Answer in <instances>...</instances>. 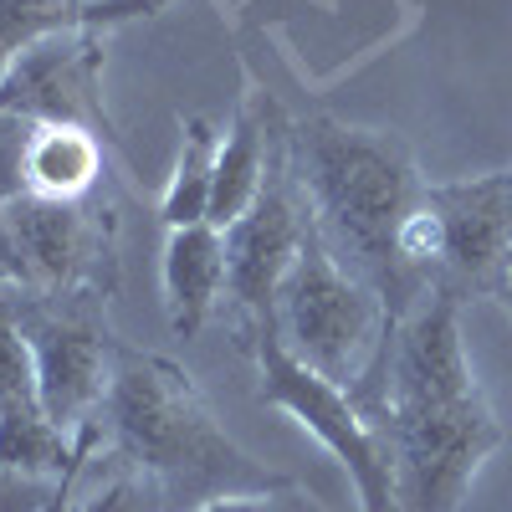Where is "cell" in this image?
Returning <instances> with one entry per match:
<instances>
[{"instance_id": "obj_1", "label": "cell", "mask_w": 512, "mask_h": 512, "mask_svg": "<svg viewBox=\"0 0 512 512\" xmlns=\"http://www.w3.org/2000/svg\"><path fill=\"white\" fill-rule=\"evenodd\" d=\"M292 180L323 246L379 292L390 328L420 303L400 236L425 195V175L395 128H364L333 113H308L287 134Z\"/></svg>"}, {"instance_id": "obj_2", "label": "cell", "mask_w": 512, "mask_h": 512, "mask_svg": "<svg viewBox=\"0 0 512 512\" xmlns=\"http://www.w3.org/2000/svg\"><path fill=\"white\" fill-rule=\"evenodd\" d=\"M103 446L144 472L159 492L164 507H205L221 492H251V487H277L287 482L282 472H267L256 456H246L226 425L210 415L195 379L154 349L118 344L113 384L98 410Z\"/></svg>"}, {"instance_id": "obj_3", "label": "cell", "mask_w": 512, "mask_h": 512, "mask_svg": "<svg viewBox=\"0 0 512 512\" xmlns=\"http://www.w3.org/2000/svg\"><path fill=\"white\" fill-rule=\"evenodd\" d=\"M400 256L420 292L456 303L502 297L512 272V169L472 180H425L415 216L405 221Z\"/></svg>"}, {"instance_id": "obj_4", "label": "cell", "mask_w": 512, "mask_h": 512, "mask_svg": "<svg viewBox=\"0 0 512 512\" xmlns=\"http://www.w3.org/2000/svg\"><path fill=\"white\" fill-rule=\"evenodd\" d=\"M272 333L313 374L333 379L338 390H354L374 369L384 338H390V313H384L379 292L369 282H359L349 267H338V256L323 246V236L308 221L303 246H297L292 267L277 287Z\"/></svg>"}, {"instance_id": "obj_5", "label": "cell", "mask_w": 512, "mask_h": 512, "mask_svg": "<svg viewBox=\"0 0 512 512\" xmlns=\"http://www.w3.org/2000/svg\"><path fill=\"white\" fill-rule=\"evenodd\" d=\"M369 420L390 451L400 512H456L507 441L482 390L436 405H379Z\"/></svg>"}, {"instance_id": "obj_6", "label": "cell", "mask_w": 512, "mask_h": 512, "mask_svg": "<svg viewBox=\"0 0 512 512\" xmlns=\"http://www.w3.org/2000/svg\"><path fill=\"white\" fill-rule=\"evenodd\" d=\"M21 333L31 344L41 410L52 415L57 431L77 436L82 425L98 420L123 344L108 328V303L21 287Z\"/></svg>"}, {"instance_id": "obj_7", "label": "cell", "mask_w": 512, "mask_h": 512, "mask_svg": "<svg viewBox=\"0 0 512 512\" xmlns=\"http://www.w3.org/2000/svg\"><path fill=\"white\" fill-rule=\"evenodd\" d=\"M251 359H256V374H262V390H256V400L272 405V410H282V415H292L338 466H344L349 482L359 487L364 512H400L390 451H384L379 425L354 405V395L338 390L333 379L313 374L303 359H292V354L282 349L277 333L256 338Z\"/></svg>"}, {"instance_id": "obj_8", "label": "cell", "mask_w": 512, "mask_h": 512, "mask_svg": "<svg viewBox=\"0 0 512 512\" xmlns=\"http://www.w3.org/2000/svg\"><path fill=\"white\" fill-rule=\"evenodd\" d=\"M0 216L16 241L26 292L98 297V303L118 292V216L103 190L82 200L21 195Z\"/></svg>"}, {"instance_id": "obj_9", "label": "cell", "mask_w": 512, "mask_h": 512, "mask_svg": "<svg viewBox=\"0 0 512 512\" xmlns=\"http://www.w3.org/2000/svg\"><path fill=\"white\" fill-rule=\"evenodd\" d=\"M303 231L308 210L292 180V159H282L246 216L226 226V303L236 318V344L246 354L256 338L277 328V287L303 246Z\"/></svg>"}, {"instance_id": "obj_10", "label": "cell", "mask_w": 512, "mask_h": 512, "mask_svg": "<svg viewBox=\"0 0 512 512\" xmlns=\"http://www.w3.org/2000/svg\"><path fill=\"white\" fill-rule=\"evenodd\" d=\"M108 31H62L26 47L0 72V113L26 123H72L118 149V123L103 98Z\"/></svg>"}, {"instance_id": "obj_11", "label": "cell", "mask_w": 512, "mask_h": 512, "mask_svg": "<svg viewBox=\"0 0 512 512\" xmlns=\"http://www.w3.org/2000/svg\"><path fill=\"white\" fill-rule=\"evenodd\" d=\"M77 436L57 431L41 410L31 344L21 333V287L0 282V466L31 477H62Z\"/></svg>"}, {"instance_id": "obj_12", "label": "cell", "mask_w": 512, "mask_h": 512, "mask_svg": "<svg viewBox=\"0 0 512 512\" xmlns=\"http://www.w3.org/2000/svg\"><path fill=\"white\" fill-rule=\"evenodd\" d=\"M287 134H292V118L246 77L241 103L216 154V190H210V216H205L210 226L226 231L231 221L246 216L251 200L272 180V169L287 159Z\"/></svg>"}, {"instance_id": "obj_13", "label": "cell", "mask_w": 512, "mask_h": 512, "mask_svg": "<svg viewBox=\"0 0 512 512\" xmlns=\"http://www.w3.org/2000/svg\"><path fill=\"white\" fill-rule=\"evenodd\" d=\"M226 297V231L221 226H180L164 241V308L169 328L180 338H195L216 318Z\"/></svg>"}, {"instance_id": "obj_14", "label": "cell", "mask_w": 512, "mask_h": 512, "mask_svg": "<svg viewBox=\"0 0 512 512\" xmlns=\"http://www.w3.org/2000/svg\"><path fill=\"white\" fill-rule=\"evenodd\" d=\"M175 0H0V72L26 47L62 31H113L128 21H149Z\"/></svg>"}, {"instance_id": "obj_15", "label": "cell", "mask_w": 512, "mask_h": 512, "mask_svg": "<svg viewBox=\"0 0 512 512\" xmlns=\"http://www.w3.org/2000/svg\"><path fill=\"white\" fill-rule=\"evenodd\" d=\"M108 144L72 123H31L21 154V195L36 200H82L103 190Z\"/></svg>"}, {"instance_id": "obj_16", "label": "cell", "mask_w": 512, "mask_h": 512, "mask_svg": "<svg viewBox=\"0 0 512 512\" xmlns=\"http://www.w3.org/2000/svg\"><path fill=\"white\" fill-rule=\"evenodd\" d=\"M216 154H221V134L216 123L190 113L180 118V159L175 175H169V190L159 200V221L169 231L180 226H200L210 216V190H216Z\"/></svg>"}, {"instance_id": "obj_17", "label": "cell", "mask_w": 512, "mask_h": 512, "mask_svg": "<svg viewBox=\"0 0 512 512\" xmlns=\"http://www.w3.org/2000/svg\"><path fill=\"white\" fill-rule=\"evenodd\" d=\"M103 456H108V466L98 472V482H88V472H82V487H77V507L72 512H169L164 507V492L144 472H134L128 461H118L108 446H103Z\"/></svg>"}, {"instance_id": "obj_18", "label": "cell", "mask_w": 512, "mask_h": 512, "mask_svg": "<svg viewBox=\"0 0 512 512\" xmlns=\"http://www.w3.org/2000/svg\"><path fill=\"white\" fill-rule=\"evenodd\" d=\"M200 512H323L318 497L303 482H277V487H251V492H221L210 497Z\"/></svg>"}, {"instance_id": "obj_19", "label": "cell", "mask_w": 512, "mask_h": 512, "mask_svg": "<svg viewBox=\"0 0 512 512\" xmlns=\"http://www.w3.org/2000/svg\"><path fill=\"white\" fill-rule=\"evenodd\" d=\"M98 451H103V425L93 420V425H82V431H77V451H72L67 472L57 477V487H52V497H47V507H41V512H72V507H77L82 472H88V461H93Z\"/></svg>"}, {"instance_id": "obj_20", "label": "cell", "mask_w": 512, "mask_h": 512, "mask_svg": "<svg viewBox=\"0 0 512 512\" xmlns=\"http://www.w3.org/2000/svg\"><path fill=\"white\" fill-rule=\"evenodd\" d=\"M52 487H57V477H31V472L0 466V512H41Z\"/></svg>"}, {"instance_id": "obj_21", "label": "cell", "mask_w": 512, "mask_h": 512, "mask_svg": "<svg viewBox=\"0 0 512 512\" xmlns=\"http://www.w3.org/2000/svg\"><path fill=\"white\" fill-rule=\"evenodd\" d=\"M497 303L507 308V318H512V272H507V287H502V297H497Z\"/></svg>"}]
</instances>
